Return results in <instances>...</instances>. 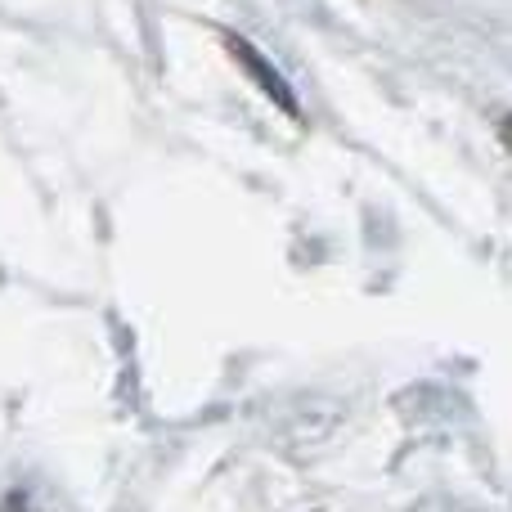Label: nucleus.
<instances>
[{"instance_id": "f257e3e1", "label": "nucleus", "mask_w": 512, "mask_h": 512, "mask_svg": "<svg viewBox=\"0 0 512 512\" xmlns=\"http://www.w3.org/2000/svg\"><path fill=\"white\" fill-rule=\"evenodd\" d=\"M230 50L239 54V63H243V68H248L252 77L261 81V86L270 90V95L279 99L283 108H288V113H297V104H292V90H288V86H283V81H279V72H274V68H265V63H261V54H256L248 41H230Z\"/></svg>"}]
</instances>
